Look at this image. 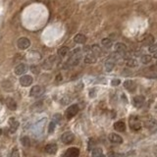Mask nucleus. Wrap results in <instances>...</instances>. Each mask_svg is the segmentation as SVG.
I'll use <instances>...</instances> for the list:
<instances>
[{
    "instance_id": "9b49d317",
    "label": "nucleus",
    "mask_w": 157,
    "mask_h": 157,
    "mask_svg": "<svg viewBox=\"0 0 157 157\" xmlns=\"http://www.w3.org/2000/svg\"><path fill=\"white\" fill-rule=\"evenodd\" d=\"M65 156H69V157H77L80 155V150L77 147H71L65 152Z\"/></svg>"
},
{
    "instance_id": "f8f14e48",
    "label": "nucleus",
    "mask_w": 157,
    "mask_h": 157,
    "mask_svg": "<svg viewBox=\"0 0 157 157\" xmlns=\"http://www.w3.org/2000/svg\"><path fill=\"white\" fill-rule=\"evenodd\" d=\"M45 152L48 154H55L56 151L58 149V146L57 145H55V143H49V145H47L45 146Z\"/></svg>"
},
{
    "instance_id": "0eeeda50",
    "label": "nucleus",
    "mask_w": 157,
    "mask_h": 157,
    "mask_svg": "<svg viewBox=\"0 0 157 157\" xmlns=\"http://www.w3.org/2000/svg\"><path fill=\"white\" fill-rule=\"evenodd\" d=\"M20 84L23 86H29L33 84V78L30 75H25L22 76L20 78Z\"/></svg>"
},
{
    "instance_id": "473e14b6",
    "label": "nucleus",
    "mask_w": 157,
    "mask_h": 157,
    "mask_svg": "<svg viewBox=\"0 0 157 157\" xmlns=\"http://www.w3.org/2000/svg\"><path fill=\"white\" fill-rule=\"evenodd\" d=\"M17 150H18V149H17V148H14V151H13L12 152V156H17V157H18L19 156V152L18 151H17Z\"/></svg>"
},
{
    "instance_id": "f257e3e1",
    "label": "nucleus",
    "mask_w": 157,
    "mask_h": 157,
    "mask_svg": "<svg viewBox=\"0 0 157 157\" xmlns=\"http://www.w3.org/2000/svg\"><path fill=\"white\" fill-rule=\"evenodd\" d=\"M45 92V89L43 88V86L41 85H34L32 88V89H30V94L32 97H41L43 94H44Z\"/></svg>"
},
{
    "instance_id": "423d86ee",
    "label": "nucleus",
    "mask_w": 157,
    "mask_h": 157,
    "mask_svg": "<svg viewBox=\"0 0 157 157\" xmlns=\"http://www.w3.org/2000/svg\"><path fill=\"white\" fill-rule=\"evenodd\" d=\"M74 139H75V136H74V134L71 132L64 133L62 134V137H61V141H62V142L65 143V145H70L71 142H73Z\"/></svg>"
},
{
    "instance_id": "1a4fd4ad",
    "label": "nucleus",
    "mask_w": 157,
    "mask_h": 157,
    "mask_svg": "<svg viewBox=\"0 0 157 157\" xmlns=\"http://www.w3.org/2000/svg\"><path fill=\"white\" fill-rule=\"evenodd\" d=\"M9 125H10V133L13 134V133H15L17 129L19 128L20 123H19V121H17L14 117H12L9 120Z\"/></svg>"
},
{
    "instance_id": "6e6552de",
    "label": "nucleus",
    "mask_w": 157,
    "mask_h": 157,
    "mask_svg": "<svg viewBox=\"0 0 157 157\" xmlns=\"http://www.w3.org/2000/svg\"><path fill=\"white\" fill-rule=\"evenodd\" d=\"M97 59V56L95 55L92 51H91V49L89 50V52L88 54H86L85 58V62L88 63V64H93L95 63V61H96Z\"/></svg>"
},
{
    "instance_id": "7c9ffc66",
    "label": "nucleus",
    "mask_w": 157,
    "mask_h": 157,
    "mask_svg": "<svg viewBox=\"0 0 157 157\" xmlns=\"http://www.w3.org/2000/svg\"><path fill=\"white\" fill-rule=\"evenodd\" d=\"M149 50H150V52H152V53H154V52H156V51H157V44H155V45H151L150 48H149Z\"/></svg>"
},
{
    "instance_id": "393cba45",
    "label": "nucleus",
    "mask_w": 157,
    "mask_h": 157,
    "mask_svg": "<svg viewBox=\"0 0 157 157\" xmlns=\"http://www.w3.org/2000/svg\"><path fill=\"white\" fill-rule=\"evenodd\" d=\"M147 128L150 130L151 133H155L157 131V123H156V122L152 121L150 124H147Z\"/></svg>"
},
{
    "instance_id": "f704fd0d",
    "label": "nucleus",
    "mask_w": 157,
    "mask_h": 157,
    "mask_svg": "<svg viewBox=\"0 0 157 157\" xmlns=\"http://www.w3.org/2000/svg\"><path fill=\"white\" fill-rule=\"evenodd\" d=\"M2 134V131H1V130H0V134Z\"/></svg>"
},
{
    "instance_id": "4be33fe9",
    "label": "nucleus",
    "mask_w": 157,
    "mask_h": 157,
    "mask_svg": "<svg viewBox=\"0 0 157 157\" xmlns=\"http://www.w3.org/2000/svg\"><path fill=\"white\" fill-rule=\"evenodd\" d=\"M91 154L94 157H97V156H101L103 155V152H102V149L99 147H95L92 149V152H91Z\"/></svg>"
},
{
    "instance_id": "f3484780",
    "label": "nucleus",
    "mask_w": 157,
    "mask_h": 157,
    "mask_svg": "<svg viewBox=\"0 0 157 157\" xmlns=\"http://www.w3.org/2000/svg\"><path fill=\"white\" fill-rule=\"evenodd\" d=\"M124 86L126 89H128L129 91H134V89H137V85L136 82L134 81H131V80H128L124 82Z\"/></svg>"
},
{
    "instance_id": "412c9836",
    "label": "nucleus",
    "mask_w": 157,
    "mask_h": 157,
    "mask_svg": "<svg viewBox=\"0 0 157 157\" xmlns=\"http://www.w3.org/2000/svg\"><path fill=\"white\" fill-rule=\"evenodd\" d=\"M58 53H59V55L61 56V57H65V56H67L68 53H69V48L67 46L61 47V48L58 50Z\"/></svg>"
},
{
    "instance_id": "dca6fc26",
    "label": "nucleus",
    "mask_w": 157,
    "mask_h": 157,
    "mask_svg": "<svg viewBox=\"0 0 157 157\" xmlns=\"http://www.w3.org/2000/svg\"><path fill=\"white\" fill-rule=\"evenodd\" d=\"M28 71V66L26 64H20L15 68V74L16 75H23Z\"/></svg>"
},
{
    "instance_id": "2eb2a0df",
    "label": "nucleus",
    "mask_w": 157,
    "mask_h": 157,
    "mask_svg": "<svg viewBox=\"0 0 157 157\" xmlns=\"http://www.w3.org/2000/svg\"><path fill=\"white\" fill-rule=\"evenodd\" d=\"M115 58L113 57V56L111 55V57L109 58L107 61H106V63H105V69H106V71L107 72H111L113 68H114L115 66Z\"/></svg>"
},
{
    "instance_id": "ddd939ff",
    "label": "nucleus",
    "mask_w": 157,
    "mask_h": 157,
    "mask_svg": "<svg viewBox=\"0 0 157 157\" xmlns=\"http://www.w3.org/2000/svg\"><path fill=\"white\" fill-rule=\"evenodd\" d=\"M115 50H116V52H118V53H120L122 56H123L125 54V52L127 51V46H126V44H124V43L118 42L115 44Z\"/></svg>"
},
{
    "instance_id": "cd10ccee",
    "label": "nucleus",
    "mask_w": 157,
    "mask_h": 157,
    "mask_svg": "<svg viewBox=\"0 0 157 157\" xmlns=\"http://www.w3.org/2000/svg\"><path fill=\"white\" fill-rule=\"evenodd\" d=\"M127 65L130 67H137L138 66V62L134 59H129L127 61Z\"/></svg>"
},
{
    "instance_id": "a211bd4d",
    "label": "nucleus",
    "mask_w": 157,
    "mask_h": 157,
    "mask_svg": "<svg viewBox=\"0 0 157 157\" xmlns=\"http://www.w3.org/2000/svg\"><path fill=\"white\" fill-rule=\"evenodd\" d=\"M74 41L76 43H78V44H84V43L86 41V37L85 34L78 33L77 36H75V37H74Z\"/></svg>"
},
{
    "instance_id": "72a5a7b5",
    "label": "nucleus",
    "mask_w": 157,
    "mask_h": 157,
    "mask_svg": "<svg viewBox=\"0 0 157 157\" xmlns=\"http://www.w3.org/2000/svg\"><path fill=\"white\" fill-rule=\"evenodd\" d=\"M108 155H113V156H122V154H118V153H115V152H110V153H108Z\"/></svg>"
},
{
    "instance_id": "bb28decb",
    "label": "nucleus",
    "mask_w": 157,
    "mask_h": 157,
    "mask_svg": "<svg viewBox=\"0 0 157 157\" xmlns=\"http://www.w3.org/2000/svg\"><path fill=\"white\" fill-rule=\"evenodd\" d=\"M150 61H151V56H149V55H142L141 56V62L143 64L149 63Z\"/></svg>"
},
{
    "instance_id": "f03ea898",
    "label": "nucleus",
    "mask_w": 157,
    "mask_h": 157,
    "mask_svg": "<svg viewBox=\"0 0 157 157\" xmlns=\"http://www.w3.org/2000/svg\"><path fill=\"white\" fill-rule=\"evenodd\" d=\"M81 59H82V55H81L80 52H78V50H77V51L74 52L71 57L69 58L67 65L68 66H76V65L80 63Z\"/></svg>"
},
{
    "instance_id": "20e7f679",
    "label": "nucleus",
    "mask_w": 157,
    "mask_h": 157,
    "mask_svg": "<svg viewBox=\"0 0 157 157\" xmlns=\"http://www.w3.org/2000/svg\"><path fill=\"white\" fill-rule=\"evenodd\" d=\"M17 45L20 49L22 50H25V49H28L30 45V41L28 37H21L18 39V42H17Z\"/></svg>"
},
{
    "instance_id": "c756f323",
    "label": "nucleus",
    "mask_w": 157,
    "mask_h": 157,
    "mask_svg": "<svg viewBox=\"0 0 157 157\" xmlns=\"http://www.w3.org/2000/svg\"><path fill=\"white\" fill-rule=\"evenodd\" d=\"M30 70H32V72L34 74H38V72H39V68L37 66H32L30 67Z\"/></svg>"
},
{
    "instance_id": "7ed1b4c3",
    "label": "nucleus",
    "mask_w": 157,
    "mask_h": 157,
    "mask_svg": "<svg viewBox=\"0 0 157 157\" xmlns=\"http://www.w3.org/2000/svg\"><path fill=\"white\" fill-rule=\"evenodd\" d=\"M130 128L133 131H139L141 129V124L139 122L138 118L132 116L130 118Z\"/></svg>"
},
{
    "instance_id": "4468645a",
    "label": "nucleus",
    "mask_w": 157,
    "mask_h": 157,
    "mask_svg": "<svg viewBox=\"0 0 157 157\" xmlns=\"http://www.w3.org/2000/svg\"><path fill=\"white\" fill-rule=\"evenodd\" d=\"M109 139H110V141L112 143H116V145H121V143H123V138L117 134H111L110 136H109Z\"/></svg>"
},
{
    "instance_id": "b1692460",
    "label": "nucleus",
    "mask_w": 157,
    "mask_h": 157,
    "mask_svg": "<svg viewBox=\"0 0 157 157\" xmlns=\"http://www.w3.org/2000/svg\"><path fill=\"white\" fill-rule=\"evenodd\" d=\"M91 51L93 52V53L96 55V56H100L101 55V49L99 48V46L98 45H96V44H94V45H92L91 46Z\"/></svg>"
},
{
    "instance_id": "c85d7f7f",
    "label": "nucleus",
    "mask_w": 157,
    "mask_h": 157,
    "mask_svg": "<svg viewBox=\"0 0 157 157\" xmlns=\"http://www.w3.org/2000/svg\"><path fill=\"white\" fill-rule=\"evenodd\" d=\"M55 129V122H51L49 124V128H48V132L49 133H52Z\"/></svg>"
},
{
    "instance_id": "5701e85b",
    "label": "nucleus",
    "mask_w": 157,
    "mask_h": 157,
    "mask_svg": "<svg viewBox=\"0 0 157 157\" xmlns=\"http://www.w3.org/2000/svg\"><path fill=\"white\" fill-rule=\"evenodd\" d=\"M21 142L25 147H29L30 145V139L29 137H23L21 138Z\"/></svg>"
},
{
    "instance_id": "2f4dec72",
    "label": "nucleus",
    "mask_w": 157,
    "mask_h": 157,
    "mask_svg": "<svg viewBox=\"0 0 157 157\" xmlns=\"http://www.w3.org/2000/svg\"><path fill=\"white\" fill-rule=\"evenodd\" d=\"M111 84H112L113 86H114V85L116 86V85H120V80H113Z\"/></svg>"
},
{
    "instance_id": "a878e982",
    "label": "nucleus",
    "mask_w": 157,
    "mask_h": 157,
    "mask_svg": "<svg viewBox=\"0 0 157 157\" xmlns=\"http://www.w3.org/2000/svg\"><path fill=\"white\" fill-rule=\"evenodd\" d=\"M102 45L107 47V48H110L112 46V40L110 38H103L102 39Z\"/></svg>"
},
{
    "instance_id": "aec40b11",
    "label": "nucleus",
    "mask_w": 157,
    "mask_h": 157,
    "mask_svg": "<svg viewBox=\"0 0 157 157\" xmlns=\"http://www.w3.org/2000/svg\"><path fill=\"white\" fill-rule=\"evenodd\" d=\"M114 129L117 132H125L126 131V124L123 121H118L114 124Z\"/></svg>"
},
{
    "instance_id": "9d476101",
    "label": "nucleus",
    "mask_w": 157,
    "mask_h": 157,
    "mask_svg": "<svg viewBox=\"0 0 157 157\" xmlns=\"http://www.w3.org/2000/svg\"><path fill=\"white\" fill-rule=\"evenodd\" d=\"M133 102H134V107L141 108V107L143 106V104H145V97H143L142 95H138V96H136L134 98Z\"/></svg>"
},
{
    "instance_id": "6ab92c4d",
    "label": "nucleus",
    "mask_w": 157,
    "mask_h": 157,
    "mask_svg": "<svg viewBox=\"0 0 157 157\" xmlns=\"http://www.w3.org/2000/svg\"><path fill=\"white\" fill-rule=\"evenodd\" d=\"M6 105L12 111H15L16 109H17V103H16L15 100L13 99V98H11V97L6 99Z\"/></svg>"
},
{
    "instance_id": "39448f33",
    "label": "nucleus",
    "mask_w": 157,
    "mask_h": 157,
    "mask_svg": "<svg viewBox=\"0 0 157 157\" xmlns=\"http://www.w3.org/2000/svg\"><path fill=\"white\" fill-rule=\"evenodd\" d=\"M78 112V106L77 104H73V105L70 106L67 111H66V117L67 119H72L74 116H76Z\"/></svg>"
}]
</instances>
